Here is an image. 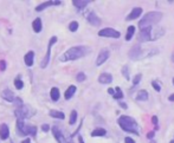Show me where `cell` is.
Returning a JSON list of instances; mask_svg holds the SVG:
<instances>
[{
	"label": "cell",
	"mask_w": 174,
	"mask_h": 143,
	"mask_svg": "<svg viewBox=\"0 0 174 143\" xmlns=\"http://www.w3.org/2000/svg\"><path fill=\"white\" fill-rule=\"evenodd\" d=\"M168 100H169L170 102H174V93H172V95H170V96L168 97Z\"/></svg>",
	"instance_id": "ee69618b"
},
{
	"label": "cell",
	"mask_w": 174,
	"mask_h": 143,
	"mask_svg": "<svg viewBox=\"0 0 174 143\" xmlns=\"http://www.w3.org/2000/svg\"><path fill=\"white\" fill-rule=\"evenodd\" d=\"M90 52V47L84 46V45H78V46H72L68 49L62 56H60V62H71V60H77L79 58L85 57Z\"/></svg>",
	"instance_id": "6da1fadb"
},
{
	"label": "cell",
	"mask_w": 174,
	"mask_h": 143,
	"mask_svg": "<svg viewBox=\"0 0 174 143\" xmlns=\"http://www.w3.org/2000/svg\"><path fill=\"white\" fill-rule=\"evenodd\" d=\"M57 40H58V39H57V37H56V36L51 37V39L49 40L46 55H45V57H44V58H43L41 63H40V67H41V69H45V67L49 65V62H50V58H51V49H52V46L57 43Z\"/></svg>",
	"instance_id": "52a82bcc"
},
{
	"label": "cell",
	"mask_w": 174,
	"mask_h": 143,
	"mask_svg": "<svg viewBox=\"0 0 174 143\" xmlns=\"http://www.w3.org/2000/svg\"><path fill=\"white\" fill-rule=\"evenodd\" d=\"M119 104H120V107H121L122 109H128V105H127L124 102H122V101H119Z\"/></svg>",
	"instance_id": "ab89813d"
},
{
	"label": "cell",
	"mask_w": 174,
	"mask_h": 143,
	"mask_svg": "<svg viewBox=\"0 0 174 143\" xmlns=\"http://www.w3.org/2000/svg\"><path fill=\"white\" fill-rule=\"evenodd\" d=\"M24 62H25L26 66L31 67L33 65V62H34V52L33 51H29L25 55V57H24Z\"/></svg>",
	"instance_id": "ac0fdd59"
},
{
	"label": "cell",
	"mask_w": 174,
	"mask_h": 143,
	"mask_svg": "<svg viewBox=\"0 0 174 143\" xmlns=\"http://www.w3.org/2000/svg\"><path fill=\"white\" fill-rule=\"evenodd\" d=\"M1 97H3L5 101H7V102H14V100H15L14 93H13L10 89H5V90L1 91Z\"/></svg>",
	"instance_id": "2e32d148"
},
{
	"label": "cell",
	"mask_w": 174,
	"mask_h": 143,
	"mask_svg": "<svg viewBox=\"0 0 174 143\" xmlns=\"http://www.w3.org/2000/svg\"><path fill=\"white\" fill-rule=\"evenodd\" d=\"M152 123L154 124V130L159 129V120H158V116H153L152 117Z\"/></svg>",
	"instance_id": "e575fe53"
},
{
	"label": "cell",
	"mask_w": 174,
	"mask_h": 143,
	"mask_svg": "<svg viewBox=\"0 0 174 143\" xmlns=\"http://www.w3.org/2000/svg\"><path fill=\"white\" fill-rule=\"evenodd\" d=\"M152 86H153L154 90L158 91V92L161 91V85H160V83H159L158 81H153V82H152Z\"/></svg>",
	"instance_id": "836d02e7"
},
{
	"label": "cell",
	"mask_w": 174,
	"mask_h": 143,
	"mask_svg": "<svg viewBox=\"0 0 174 143\" xmlns=\"http://www.w3.org/2000/svg\"><path fill=\"white\" fill-rule=\"evenodd\" d=\"M107 135V130L104 128H96L95 130L91 131V136L93 137H103Z\"/></svg>",
	"instance_id": "cb8c5ba5"
},
{
	"label": "cell",
	"mask_w": 174,
	"mask_h": 143,
	"mask_svg": "<svg viewBox=\"0 0 174 143\" xmlns=\"http://www.w3.org/2000/svg\"><path fill=\"white\" fill-rule=\"evenodd\" d=\"M11 143H14V142H13V141H11Z\"/></svg>",
	"instance_id": "681fc988"
},
{
	"label": "cell",
	"mask_w": 174,
	"mask_h": 143,
	"mask_svg": "<svg viewBox=\"0 0 174 143\" xmlns=\"http://www.w3.org/2000/svg\"><path fill=\"white\" fill-rule=\"evenodd\" d=\"M78 26H79L78 22L74 20V21H71V22L69 24V30H70L71 32H76V31L78 30Z\"/></svg>",
	"instance_id": "4dcf8cb0"
},
{
	"label": "cell",
	"mask_w": 174,
	"mask_h": 143,
	"mask_svg": "<svg viewBox=\"0 0 174 143\" xmlns=\"http://www.w3.org/2000/svg\"><path fill=\"white\" fill-rule=\"evenodd\" d=\"M148 97H149V95H148V92H147L146 90H140V91L136 93V100H138V101L145 102V101L148 100Z\"/></svg>",
	"instance_id": "d4e9b609"
},
{
	"label": "cell",
	"mask_w": 174,
	"mask_h": 143,
	"mask_svg": "<svg viewBox=\"0 0 174 143\" xmlns=\"http://www.w3.org/2000/svg\"><path fill=\"white\" fill-rule=\"evenodd\" d=\"M117 124L121 127V129L126 132L129 134H134L136 136H140V128H139V123L134 120L133 117L127 116V115H122L117 118Z\"/></svg>",
	"instance_id": "7a4b0ae2"
},
{
	"label": "cell",
	"mask_w": 174,
	"mask_h": 143,
	"mask_svg": "<svg viewBox=\"0 0 174 143\" xmlns=\"http://www.w3.org/2000/svg\"><path fill=\"white\" fill-rule=\"evenodd\" d=\"M169 143H174V139H172V141H170V142H169Z\"/></svg>",
	"instance_id": "7dc6e473"
},
{
	"label": "cell",
	"mask_w": 174,
	"mask_h": 143,
	"mask_svg": "<svg viewBox=\"0 0 174 143\" xmlns=\"http://www.w3.org/2000/svg\"><path fill=\"white\" fill-rule=\"evenodd\" d=\"M145 51L146 50L142 47L141 44H136V45H134L132 47V49H130L128 56H129V58L132 59V60H140V59L147 57V55L145 53Z\"/></svg>",
	"instance_id": "8992f818"
},
{
	"label": "cell",
	"mask_w": 174,
	"mask_h": 143,
	"mask_svg": "<svg viewBox=\"0 0 174 143\" xmlns=\"http://www.w3.org/2000/svg\"><path fill=\"white\" fill-rule=\"evenodd\" d=\"M21 143H31V139H30V138H26V139H24V141H21Z\"/></svg>",
	"instance_id": "f6af8a7d"
},
{
	"label": "cell",
	"mask_w": 174,
	"mask_h": 143,
	"mask_svg": "<svg viewBox=\"0 0 174 143\" xmlns=\"http://www.w3.org/2000/svg\"><path fill=\"white\" fill-rule=\"evenodd\" d=\"M52 134L55 136V139L58 142V143H65V137L63 136L60 129L57 127V125H53L52 127Z\"/></svg>",
	"instance_id": "5bb4252c"
},
{
	"label": "cell",
	"mask_w": 174,
	"mask_h": 143,
	"mask_svg": "<svg viewBox=\"0 0 174 143\" xmlns=\"http://www.w3.org/2000/svg\"><path fill=\"white\" fill-rule=\"evenodd\" d=\"M32 29H33V31H34L36 33L41 32V30H43V22H41V19H40V18H36V19L33 20V22H32Z\"/></svg>",
	"instance_id": "d6986e66"
},
{
	"label": "cell",
	"mask_w": 174,
	"mask_h": 143,
	"mask_svg": "<svg viewBox=\"0 0 174 143\" xmlns=\"http://www.w3.org/2000/svg\"><path fill=\"white\" fill-rule=\"evenodd\" d=\"M77 121V111L76 110H72L71 114H70V120H69V123L70 125H74Z\"/></svg>",
	"instance_id": "f1b7e54d"
},
{
	"label": "cell",
	"mask_w": 174,
	"mask_h": 143,
	"mask_svg": "<svg viewBox=\"0 0 174 143\" xmlns=\"http://www.w3.org/2000/svg\"><path fill=\"white\" fill-rule=\"evenodd\" d=\"M109 57H110V51L108 50V49H102V50L100 51L98 56H97L96 65H97V66H101L102 64H104V63L108 60V58H109Z\"/></svg>",
	"instance_id": "8fae6325"
},
{
	"label": "cell",
	"mask_w": 174,
	"mask_h": 143,
	"mask_svg": "<svg viewBox=\"0 0 174 143\" xmlns=\"http://www.w3.org/2000/svg\"><path fill=\"white\" fill-rule=\"evenodd\" d=\"M172 62H173V63H174V52H173V53H172Z\"/></svg>",
	"instance_id": "bcb514c9"
},
{
	"label": "cell",
	"mask_w": 174,
	"mask_h": 143,
	"mask_svg": "<svg viewBox=\"0 0 174 143\" xmlns=\"http://www.w3.org/2000/svg\"><path fill=\"white\" fill-rule=\"evenodd\" d=\"M172 82H173V85H174V78H173V79H172Z\"/></svg>",
	"instance_id": "c3c4849f"
},
{
	"label": "cell",
	"mask_w": 174,
	"mask_h": 143,
	"mask_svg": "<svg viewBox=\"0 0 174 143\" xmlns=\"http://www.w3.org/2000/svg\"><path fill=\"white\" fill-rule=\"evenodd\" d=\"M98 36L100 37H107V38H120L121 37V32H119L117 30L115 29H112V27H105V29H102L100 32H98Z\"/></svg>",
	"instance_id": "ba28073f"
},
{
	"label": "cell",
	"mask_w": 174,
	"mask_h": 143,
	"mask_svg": "<svg viewBox=\"0 0 174 143\" xmlns=\"http://www.w3.org/2000/svg\"><path fill=\"white\" fill-rule=\"evenodd\" d=\"M134 33H135V26L130 25V26L127 29V33H126V40H127V41H129L130 39L133 38Z\"/></svg>",
	"instance_id": "4316f807"
},
{
	"label": "cell",
	"mask_w": 174,
	"mask_h": 143,
	"mask_svg": "<svg viewBox=\"0 0 174 143\" xmlns=\"http://www.w3.org/2000/svg\"><path fill=\"white\" fill-rule=\"evenodd\" d=\"M8 136H10V128L6 123H3L0 125V138L3 141H5L8 138Z\"/></svg>",
	"instance_id": "e0dca14e"
},
{
	"label": "cell",
	"mask_w": 174,
	"mask_h": 143,
	"mask_svg": "<svg viewBox=\"0 0 174 143\" xmlns=\"http://www.w3.org/2000/svg\"><path fill=\"white\" fill-rule=\"evenodd\" d=\"M150 29H152V26H149V27H145V29H141V31H140V33H139V36H138V41H140V43L150 41V40H152Z\"/></svg>",
	"instance_id": "9c48e42d"
},
{
	"label": "cell",
	"mask_w": 174,
	"mask_h": 143,
	"mask_svg": "<svg viewBox=\"0 0 174 143\" xmlns=\"http://www.w3.org/2000/svg\"><path fill=\"white\" fill-rule=\"evenodd\" d=\"M85 79H86V76H85L84 72H78V74L76 75V81H77V82H84Z\"/></svg>",
	"instance_id": "d6a6232c"
},
{
	"label": "cell",
	"mask_w": 174,
	"mask_h": 143,
	"mask_svg": "<svg viewBox=\"0 0 174 143\" xmlns=\"http://www.w3.org/2000/svg\"><path fill=\"white\" fill-rule=\"evenodd\" d=\"M124 143H136L132 137H129V136H127L126 138H124Z\"/></svg>",
	"instance_id": "8d00e7d4"
},
{
	"label": "cell",
	"mask_w": 174,
	"mask_h": 143,
	"mask_svg": "<svg viewBox=\"0 0 174 143\" xmlns=\"http://www.w3.org/2000/svg\"><path fill=\"white\" fill-rule=\"evenodd\" d=\"M114 90H115V93H114L113 98L116 100V101H122V98H123V91H122V89L120 86H116V88H114Z\"/></svg>",
	"instance_id": "484cf974"
},
{
	"label": "cell",
	"mask_w": 174,
	"mask_h": 143,
	"mask_svg": "<svg viewBox=\"0 0 174 143\" xmlns=\"http://www.w3.org/2000/svg\"><path fill=\"white\" fill-rule=\"evenodd\" d=\"M14 115L19 121H24L25 118H30L32 115H34V110H32L27 105H20L17 107V109L14 110Z\"/></svg>",
	"instance_id": "5b68a950"
},
{
	"label": "cell",
	"mask_w": 174,
	"mask_h": 143,
	"mask_svg": "<svg viewBox=\"0 0 174 143\" xmlns=\"http://www.w3.org/2000/svg\"><path fill=\"white\" fill-rule=\"evenodd\" d=\"M141 14H142V8H141V7H134V8L132 10V12H130V13L126 17V20H127V21H129V20H135V19H138Z\"/></svg>",
	"instance_id": "4fadbf2b"
},
{
	"label": "cell",
	"mask_w": 174,
	"mask_h": 143,
	"mask_svg": "<svg viewBox=\"0 0 174 143\" xmlns=\"http://www.w3.org/2000/svg\"><path fill=\"white\" fill-rule=\"evenodd\" d=\"M17 131L23 136L30 135V136L36 137L37 135V128L34 125H26L24 121H19V120H17Z\"/></svg>",
	"instance_id": "277c9868"
},
{
	"label": "cell",
	"mask_w": 174,
	"mask_h": 143,
	"mask_svg": "<svg viewBox=\"0 0 174 143\" xmlns=\"http://www.w3.org/2000/svg\"><path fill=\"white\" fill-rule=\"evenodd\" d=\"M65 142H67V143H74V141H72V137H71V136H69V137H65Z\"/></svg>",
	"instance_id": "b9f144b4"
},
{
	"label": "cell",
	"mask_w": 174,
	"mask_h": 143,
	"mask_svg": "<svg viewBox=\"0 0 174 143\" xmlns=\"http://www.w3.org/2000/svg\"><path fill=\"white\" fill-rule=\"evenodd\" d=\"M141 78H142V75H141V74L135 75V76H134V78H133V85H134V86H136L138 84H140Z\"/></svg>",
	"instance_id": "1f68e13d"
},
{
	"label": "cell",
	"mask_w": 174,
	"mask_h": 143,
	"mask_svg": "<svg viewBox=\"0 0 174 143\" xmlns=\"http://www.w3.org/2000/svg\"><path fill=\"white\" fill-rule=\"evenodd\" d=\"M62 4V1H45V3H43V4H39L38 6H36V11L37 12H41V11H44L45 8L48 7H51V6H59Z\"/></svg>",
	"instance_id": "7c38bea8"
},
{
	"label": "cell",
	"mask_w": 174,
	"mask_h": 143,
	"mask_svg": "<svg viewBox=\"0 0 174 143\" xmlns=\"http://www.w3.org/2000/svg\"><path fill=\"white\" fill-rule=\"evenodd\" d=\"M76 90H77V88L75 86V85H70L68 89H67V91H65V93H64V97H65V100H71L72 98V96L76 93Z\"/></svg>",
	"instance_id": "44dd1931"
},
{
	"label": "cell",
	"mask_w": 174,
	"mask_h": 143,
	"mask_svg": "<svg viewBox=\"0 0 174 143\" xmlns=\"http://www.w3.org/2000/svg\"><path fill=\"white\" fill-rule=\"evenodd\" d=\"M122 75L124 76V78L127 79V81H129L130 79V74H129V66L128 65H124L123 67H122Z\"/></svg>",
	"instance_id": "f546056e"
},
{
	"label": "cell",
	"mask_w": 174,
	"mask_h": 143,
	"mask_svg": "<svg viewBox=\"0 0 174 143\" xmlns=\"http://www.w3.org/2000/svg\"><path fill=\"white\" fill-rule=\"evenodd\" d=\"M50 97H51V100H52L53 102H57V101L59 100L60 92H59V89H58V88L53 86V88L51 89V91H50Z\"/></svg>",
	"instance_id": "7402d4cb"
},
{
	"label": "cell",
	"mask_w": 174,
	"mask_h": 143,
	"mask_svg": "<svg viewBox=\"0 0 174 143\" xmlns=\"http://www.w3.org/2000/svg\"><path fill=\"white\" fill-rule=\"evenodd\" d=\"M78 142H79V143H84V139H83L82 135H78Z\"/></svg>",
	"instance_id": "7bdbcfd3"
},
{
	"label": "cell",
	"mask_w": 174,
	"mask_h": 143,
	"mask_svg": "<svg viewBox=\"0 0 174 143\" xmlns=\"http://www.w3.org/2000/svg\"><path fill=\"white\" fill-rule=\"evenodd\" d=\"M0 70H1V71H5L6 70V62L4 59L0 60Z\"/></svg>",
	"instance_id": "d590c367"
},
{
	"label": "cell",
	"mask_w": 174,
	"mask_h": 143,
	"mask_svg": "<svg viewBox=\"0 0 174 143\" xmlns=\"http://www.w3.org/2000/svg\"><path fill=\"white\" fill-rule=\"evenodd\" d=\"M41 130L45 131V132H48V131L50 130V125H49V124H43V125H41Z\"/></svg>",
	"instance_id": "74e56055"
},
{
	"label": "cell",
	"mask_w": 174,
	"mask_h": 143,
	"mask_svg": "<svg viewBox=\"0 0 174 143\" xmlns=\"http://www.w3.org/2000/svg\"><path fill=\"white\" fill-rule=\"evenodd\" d=\"M85 18H86V20H88V22L90 24V25H93V26H100L101 24H102L101 18L95 12H93V11L86 13L85 14Z\"/></svg>",
	"instance_id": "30bf717a"
},
{
	"label": "cell",
	"mask_w": 174,
	"mask_h": 143,
	"mask_svg": "<svg viewBox=\"0 0 174 143\" xmlns=\"http://www.w3.org/2000/svg\"><path fill=\"white\" fill-rule=\"evenodd\" d=\"M98 82L101 84H110L113 82V76L108 72H103L98 76Z\"/></svg>",
	"instance_id": "9a60e30c"
},
{
	"label": "cell",
	"mask_w": 174,
	"mask_h": 143,
	"mask_svg": "<svg viewBox=\"0 0 174 143\" xmlns=\"http://www.w3.org/2000/svg\"><path fill=\"white\" fill-rule=\"evenodd\" d=\"M108 93H109V95H112V96H114V93H115V90H114V88H109V89H108Z\"/></svg>",
	"instance_id": "60d3db41"
},
{
	"label": "cell",
	"mask_w": 174,
	"mask_h": 143,
	"mask_svg": "<svg viewBox=\"0 0 174 143\" xmlns=\"http://www.w3.org/2000/svg\"><path fill=\"white\" fill-rule=\"evenodd\" d=\"M154 135H155V131H149V132L147 134V138H148V139H153Z\"/></svg>",
	"instance_id": "f35d334b"
},
{
	"label": "cell",
	"mask_w": 174,
	"mask_h": 143,
	"mask_svg": "<svg viewBox=\"0 0 174 143\" xmlns=\"http://www.w3.org/2000/svg\"><path fill=\"white\" fill-rule=\"evenodd\" d=\"M49 115H50V117H52V118H58V120H64V118H65L64 112L58 111V110H53V109L49 111Z\"/></svg>",
	"instance_id": "603a6c76"
},
{
	"label": "cell",
	"mask_w": 174,
	"mask_h": 143,
	"mask_svg": "<svg viewBox=\"0 0 174 143\" xmlns=\"http://www.w3.org/2000/svg\"><path fill=\"white\" fill-rule=\"evenodd\" d=\"M161 19H162V13L161 12H156V11L148 12L139 21V27L141 30V29H145V27L153 26V25H155V24L160 22Z\"/></svg>",
	"instance_id": "3957f363"
},
{
	"label": "cell",
	"mask_w": 174,
	"mask_h": 143,
	"mask_svg": "<svg viewBox=\"0 0 174 143\" xmlns=\"http://www.w3.org/2000/svg\"><path fill=\"white\" fill-rule=\"evenodd\" d=\"M14 86H15V89H18V90H21L24 88V82H23V79H21L20 77H17L15 79H14Z\"/></svg>",
	"instance_id": "83f0119b"
},
{
	"label": "cell",
	"mask_w": 174,
	"mask_h": 143,
	"mask_svg": "<svg viewBox=\"0 0 174 143\" xmlns=\"http://www.w3.org/2000/svg\"><path fill=\"white\" fill-rule=\"evenodd\" d=\"M91 1H89V0H72V4L78 10H83L84 7L88 6V4H90Z\"/></svg>",
	"instance_id": "ffe728a7"
}]
</instances>
